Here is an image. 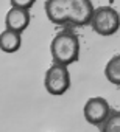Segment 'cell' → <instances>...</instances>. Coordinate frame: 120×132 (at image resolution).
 Segmentation results:
<instances>
[{
  "label": "cell",
  "mask_w": 120,
  "mask_h": 132,
  "mask_svg": "<svg viewBox=\"0 0 120 132\" xmlns=\"http://www.w3.org/2000/svg\"><path fill=\"white\" fill-rule=\"evenodd\" d=\"M22 39H20V33L11 31V30H3L0 33V50L5 53H14L20 48Z\"/></svg>",
  "instance_id": "8"
},
{
  "label": "cell",
  "mask_w": 120,
  "mask_h": 132,
  "mask_svg": "<svg viewBox=\"0 0 120 132\" xmlns=\"http://www.w3.org/2000/svg\"><path fill=\"white\" fill-rule=\"evenodd\" d=\"M94 31L100 36H112L120 28V14L112 6L94 8L91 22Z\"/></svg>",
  "instance_id": "2"
},
{
  "label": "cell",
  "mask_w": 120,
  "mask_h": 132,
  "mask_svg": "<svg viewBox=\"0 0 120 132\" xmlns=\"http://www.w3.org/2000/svg\"><path fill=\"white\" fill-rule=\"evenodd\" d=\"M67 8V23L86 25L91 22L94 5L91 0H66Z\"/></svg>",
  "instance_id": "5"
},
{
  "label": "cell",
  "mask_w": 120,
  "mask_h": 132,
  "mask_svg": "<svg viewBox=\"0 0 120 132\" xmlns=\"http://www.w3.org/2000/svg\"><path fill=\"white\" fill-rule=\"evenodd\" d=\"M104 76L106 79L114 84L120 86V54H114L104 65Z\"/></svg>",
  "instance_id": "9"
},
{
  "label": "cell",
  "mask_w": 120,
  "mask_h": 132,
  "mask_svg": "<svg viewBox=\"0 0 120 132\" xmlns=\"http://www.w3.org/2000/svg\"><path fill=\"white\" fill-rule=\"evenodd\" d=\"M45 13L51 23L64 25L67 23V8L66 0H47L45 2Z\"/></svg>",
  "instance_id": "7"
},
{
  "label": "cell",
  "mask_w": 120,
  "mask_h": 132,
  "mask_svg": "<svg viewBox=\"0 0 120 132\" xmlns=\"http://www.w3.org/2000/svg\"><path fill=\"white\" fill-rule=\"evenodd\" d=\"M111 113V106L103 96H92L83 107L84 120L92 126H101Z\"/></svg>",
  "instance_id": "4"
},
{
  "label": "cell",
  "mask_w": 120,
  "mask_h": 132,
  "mask_svg": "<svg viewBox=\"0 0 120 132\" xmlns=\"http://www.w3.org/2000/svg\"><path fill=\"white\" fill-rule=\"evenodd\" d=\"M11 3L14 8H22V10H28L33 3L34 0H11Z\"/></svg>",
  "instance_id": "11"
},
{
  "label": "cell",
  "mask_w": 120,
  "mask_h": 132,
  "mask_svg": "<svg viewBox=\"0 0 120 132\" xmlns=\"http://www.w3.org/2000/svg\"><path fill=\"white\" fill-rule=\"evenodd\" d=\"M44 87L50 95L61 96L70 89V73L69 69L59 64H53L45 72Z\"/></svg>",
  "instance_id": "3"
},
{
  "label": "cell",
  "mask_w": 120,
  "mask_h": 132,
  "mask_svg": "<svg viewBox=\"0 0 120 132\" xmlns=\"http://www.w3.org/2000/svg\"><path fill=\"white\" fill-rule=\"evenodd\" d=\"M101 132H120V110H111L109 117L101 124Z\"/></svg>",
  "instance_id": "10"
},
{
  "label": "cell",
  "mask_w": 120,
  "mask_h": 132,
  "mask_svg": "<svg viewBox=\"0 0 120 132\" xmlns=\"http://www.w3.org/2000/svg\"><path fill=\"white\" fill-rule=\"evenodd\" d=\"M30 23V13L28 10H22V8H10V11L5 16V25L6 30L20 33L24 31Z\"/></svg>",
  "instance_id": "6"
},
{
  "label": "cell",
  "mask_w": 120,
  "mask_h": 132,
  "mask_svg": "<svg viewBox=\"0 0 120 132\" xmlns=\"http://www.w3.org/2000/svg\"><path fill=\"white\" fill-rule=\"evenodd\" d=\"M50 53L55 64L69 67L80 56V39L73 31H59L50 42Z\"/></svg>",
  "instance_id": "1"
}]
</instances>
